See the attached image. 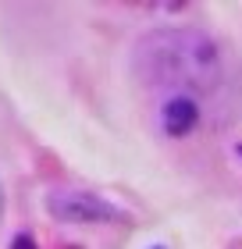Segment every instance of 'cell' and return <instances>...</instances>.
<instances>
[{
    "label": "cell",
    "mask_w": 242,
    "mask_h": 249,
    "mask_svg": "<svg viewBox=\"0 0 242 249\" xmlns=\"http://www.w3.org/2000/svg\"><path fill=\"white\" fill-rule=\"evenodd\" d=\"M157 249H160V246H157Z\"/></svg>",
    "instance_id": "8992f818"
},
{
    "label": "cell",
    "mask_w": 242,
    "mask_h": 249,
    "mask_svg": "<svg viewBox=\"0 0 242 249\" xmlns=\"http://www.w3.org/2000/svg\"><path fill=\"white\" fill-rule=\"evenodd\" d=\"M135 75L149 89H171V96H210L224 78V53L200 29H157L135 47Z\"/></svg>",
    "instance_id": "6da1fadb"
},
{
    "label": "cell",
    "mask_w": 242,
    "mask_h": 249,
    "mask_svg": "<svg viewBox=\"0 0 242 249\" xmlns=\"http://www.w3.org/2000/svg\"><path fill=\"white\" fill-rule=\"evenodd\" d=\"M50 213L57 221L68 224H107V221H121V210L107 203L96 192H82V189H64L50 196Z\"/></svg>",
    "instance_id": "7a4b0ae2"
},
{
    "label": "cell",
    "mask_w": 242,
    "mask_h": 249,
    "mask_svg": "<svg viewBox=\"0 0 242 249\" xmlns=\"http://www.w3.org/2000/svg\"><path fill=\"white\" fill-rule=\"evenodd\" d=\"M15 249H36V246H32L29 235H18V239H15Z\"/></svg>",
    "instance_id": "277c9868"
},
{
    "label": "cell",
    "mask_w": 242,
    "mask_h": 249,
    "mask_svg": "<svg viewBox=\"0 0 242 249\" xmlns=\"http://www.w3.org/2000/svg\"><path fill=\"white\" fill-rule=\"evenodd\" d=\"M0 213H4V196H0Z\"/></svg>",
    "instance_id": "5b68a950"
},
{
    "label": "cell",
    "mask_w": 242,
    "mask_h": 249,
    "mask_svg": "<svg viewBox=\"0 0 242 249\" xmlns=\"http://www.w3.org/2000/svg\"><path fill=\"white\" fill-rule=\"evenodd\" d=\"M196 124H200V104L192 96H168V104L160 107V128L164 135H189Z\"/></svg>",
    "instance_id": "3957f363"
}]
</instances>
